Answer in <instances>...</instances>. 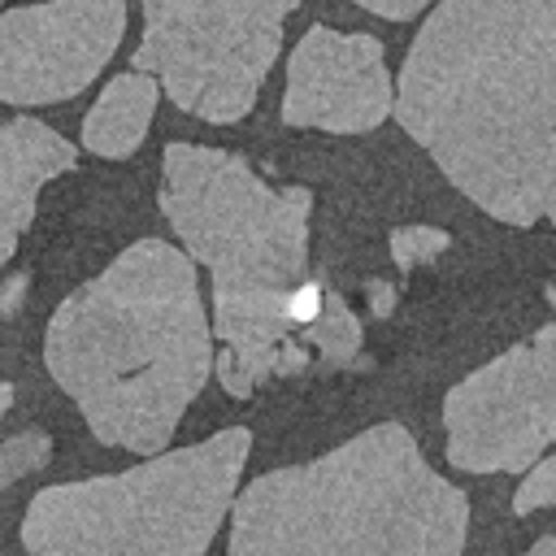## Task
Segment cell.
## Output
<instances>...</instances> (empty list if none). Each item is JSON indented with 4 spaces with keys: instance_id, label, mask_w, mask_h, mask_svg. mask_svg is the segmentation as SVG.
I'll return each mask as SVG.
<instances>
[{
    "instance_id": "1",
    "label": "cell",
    "mask_w": 556,
    "mask_h": 556,
    "mask_svg": "<svg viewBox=\"0 0 556 556\" xmlns=\"http://www.w3.org/2000/svg\"><path fill=\"white\" fill-rule=\"evenodd\" d=\"M395 117L486 217L556 230V0H439Z\"/></svg>"
},
{
    "instance_id": "2",
    "label": "cell",
    "mask_w": 556,
    "mask_h": 556,
    "mask_svg": "<svg viewBox=\"0 0 556 556\" xmlns=\"http://www.w3.org/2000/svg\"><path fill=\"white\" fill-rule=\"evenodd\" d=\"M43 365L104 447L161 456L217 369L195 261L165 239L122 248L56 304Z\"/></svg>"
},
{
    "instance_id": "3",
    "label": "cell",
    "mask_w": 556,
    "mask_h": 556,
    "mask_svg": "<svg viewBox=\"0 0 556 556\" xmlns=\"http://www.w3.org/2000/svg\"><path fill=\"white\" fill-rule=\"evenodd\" d=\"M156 200L182 252L213 278L226 395L248 400L261 382L304 369L295 295L308 282L313 191L269 187L239 152L169 143Z\"/></svg>"
},
{
    "instance_id": "4",
    "label": "cell",
    "mask_w": 556,
    "mask_h": 556,
    "mask_svg": "<svg viewBox=\"0 0 556 556\" xmlns=\"http://www.w3.org/2000/svg\"><path fill=\"white\" fill-rule=\"evenodd\" d=\"M469 500L382 421L317 460L252 478L230 508L226 556H460Z\"/></svg>"
},
{
    "instance_id": "5",
    "label": "cell",
    "mask_w": 556,
    "mask_h": 556,
    "mask_svg": "<svg viewBox=\"0 0 556 556\" xmlns=\"http://www.w3.org/2000/svg\"><path fill=\"white\" fill-rule=\"evenodd\" d=\"M252 452L248 426L135 469L43 486L22 517L30 556H204L217 539Z\"/></svg>"
},
{
    "instance_id": "6",
    "label": "cell",
    "mask_w": 556,
    "mask_h": 556,
    "mask_svg": "<svg viewBox=\"0 0 556 556\" xmlns=\"http://www.w3.org/2000/svg\"><path fill=\"white\" fill-rule=\"evenodd\" d=\"M143 35L130 52L139 74L191 117L230 126L256 104L282 52V26L300 0H139Z\"/></svg>"
},
{
    "instance_id": "7",
    "label": "cell",
    "mask_w": 556,
    "mask_h": 556,
    "mask_svg": "<svg viewBox=\"0 0 556 556\" xmlns=\"http://www.w3.org/2000/svg\"><path fill=\"white\" fill-rule=\"evenodd\" d=\"M447 465L465 473H517L556 443V326L504 348L443 400Z\"/></svg>"
},
{
    "instance_id": "8",
    "label": "cell",
    "mask_w": 556,
    "mask_h": 556,
    "mask_svg": "<svg viewBox=\"0 0 556 556\" xmlns=\"http://www.w3.org/2000/svg\"><path fill=\"white\" fill-rule=\"evenodd\" d=\"M126 35V0H48L0 13V100H74L113 61Z\"/></svg>"
},
{
    "instance_id": "9",
    "label": "cell",
    "mask_w": 556,
    "mask_h": 556,
    "mask_svg": "<svg viewBox=\"0 0 556 556\" xmlns=\"http://www.w3.org/2000/svg\"><path fill=\"white\" fill-rule=\"evenodd\" d=\"M395 113V83L382 43L365 30L308 26L287 56L282 122L295 130L365 135Z\"/></svg>"
},
{
    "instance_id": "10",
    "label": "cell",
    "mask_w": 556,
    "mask_h": 556,
    "mask_svg": "<svg viewBox=\"0 0 556 556\" xmlns=\"http://www.w3.org/2000/svg\"><path fill=\"white\" fill-rule=\"evenodd\" d=\"M78 165V148L39 117L0 122V274L17 252V239L35 222V204L43 182L70 174Z\"/></svg>"
},
{
    "instance_id": "11",
    "label": "cell",
    "mask_w": 556,
    "mask_h": 556,
    "mask_svg": "<svg viewBox=\"0 0 556 556\" xmlns=\"http://www.w3.org/2000/svg\"><path fill=\"white\" fill-rule=\"evenodd\" d=\"M156 100H161V83H156L152 74L126 70V74L109 78V83L100 87L96 104H91L87 117H83V148H87L91 156H104V161L130 156V152L148 139Z\"/></svg>"
},
{
    "instance_id": "12",
    "label": "cell",
    "mask_w": 556,
    "mask_h": 556,
    "mask_svg": "<svg viewBox=\"0 0 556 556\" xmlns=\"http://www.w3.org/2000/svg\"><path fill=\"white\" fill-rule=\"evenodd\" d=\"M304 339H313L326 361L348 365V361H356V352H361V321H356V313L339 300V291H326L321 313L313 317V326L304 330Z\"/></svg>"
},
{
    "instance_id": "13",
    "label": "cell",
    "mask_w": 556,
    "mask_h": 556,
    "mask_svg": "<svg viewBox=\"0 0 556 556\" xmlns=\"http://www.w3.org/2000/svg\"><path fill=\"white\" fill-rule=\"evenodd\" d=\"M48 460H52V434L39 430V426H30L13 439H0V491L13 486L17 478L43 469Z\"/></svg>"
},
{
    "instance_id": "14",
    "label": "cell",
    "mask_w": 556,
    "mask_h": 556,
    "mask_svg": "<svg viewBox=\"0 0 556 556\" xmlns=\"http://www.w3.org/2000/svg\"><path fill=\"white\" fill-rule=\"evenodd\" d=\"M443 248H452L447 230H434V226H400V230H391V261L400 269H413V265L439 256Z\"/></svg>"
},
{
    "instance_id": "15",
    "label": "cell",
    "mask_w": 556,
    "mask_h": 556,
    "mask_svg": "<svg viewBox=\"0 0 556 556\" xmlns=\"http://www.w3.org/2000/svg\"><path fill=\"white\" fill-rule=\"evenodd\" d=\"M539 508H556V452L543 456L539 465H530L521 486H517V495H513V513L517 517H530Z\"/></svg>"
},
{
    "instance_id": "16",
    "label": "cell",
    "mask_w": 556,
    "mask_h": 556,
    "mask_svg": "<svg viewBox=\"0 0 556 556\" xmlns=\"http://www.w3.org/2000/svg\"><path fill=\"white\" fill-rule=\"evenodd\" d=\"M348 4H361V9H369V13H378V17H387V22H408V17H417L430 0H348Z\"/></svg>"
},
{
    "instance_id": "17",
    "label": "cell",
    "mask_w": 556,
    "mask_h": 556,
    "mask_svg": "<svg viewBox=\"0 0 556 556\" xmlns=\"http://www.w3.org/2000/svg\"><path fill=\"white\" fill-rule=\"evenodd\" d=\"M369 291H374V313L387 317V313H391V287H387V282H374Z\"/></svg>"
},
{
    "instance_id": "18",
    "label": "cell",
    "mask_w": 556,
    "mask_h": 556,
    "mask_svg": "<svg viewBox=\"0 0 556 556\" xmlns=\"http://www.w3.org/2000/svg\"><path fill=\"white\" fill-rule=\"evenodd\" d=\"M521 556H556V530H552V534H543L539 543H530Z\"/></svg>"
},
{
    "instance_id": "19",
    "label": "cell",
    "mask_w": 556,
    "mask_h": 556,
    "mask_svg": "<svg viewBox=\"0 0 556 556\" xmlns=\"http://www.w3.org/2000/svg\"><path fill=\"white\" fill-rule=\"evenodd\" d=\"M9 404H13V387H9V382H0V421H4Z\"/></svg>"
},
{
    "instance_id": "20",
    "label": "cell",
    "mask_w": 556,
    "mask_h": 556,
    "mask_svg": "<svg viewBox=\"0 0 556 556\" xmlns=\"http://www.w3.org/2000/svg\"><path fill=\"white\" fill-rule=\"evenodd\" d=\"M547 304H552V308H556V278H552V282H547Z\"/></svg>"
}]
</instances>
